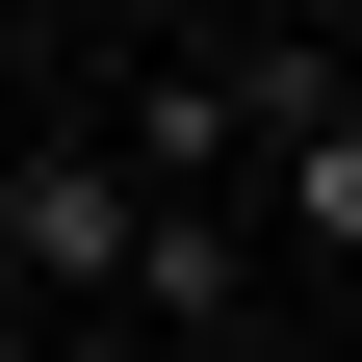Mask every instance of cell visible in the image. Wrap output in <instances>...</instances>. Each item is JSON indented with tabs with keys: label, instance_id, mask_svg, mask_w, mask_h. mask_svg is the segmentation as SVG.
Listing matches in <instances>:
<instances>
[{
	"label": "cell",
	"instance_id": "obj_3",
	"mask_svg": "<svg viewBox=\"0 0 362 362\" xmlns=\"http://www.w3.org/2000/svg\"><path fill=\"white\" fill-rule=\"evenodd\" d=\"M0 129H26V0H0Z\"/></svg>",
	"mask_w": 362,
	"mask_h": 362
},
{
	"label": "cell",
	"instance_id": "obj_4",
	"mask_svg": "<svg viewBox=\"0 0 362 362\" xmlns=\"http://www.w3.org/2000/svg\"><path fill=\"white\" fill-rule=\"evenodd\" d=\"M0 362H52V310H0Z\"/></svg>",
	"mask_w": 362,
	"mask_h": 362
},
{
	"label": "cell",
	"instance_id": "obj_1",
	"mask_svg": "<svg viewBox=\"0 0 362 362\" xmlns=\"http://www.w3.org/2000/svg\"><path fill=\"white\" fill-rule=\"evenodd\" d=\"M129 233H156V181H129L104 129H0V310L78 337V310L129 285Z\"/></svg>",
	"mask_w": 362,
	"mask_h": 362
},
{
	"label": "cell",
	"instance_id": "obj_6",
	"mask_svg": "<svg viewBox=\"0 0 362 362\" xmlns=\"http://www.w3.org/2000/svg\"><path fill=\"white\" fill-rule=\"evenodd\" d=\"M26 26H52V0H26Z\"/></svg>",
	"mask_w": 362,
	"mask_h": 362
},
{
	"label": "cell",
	"instance_id": "obj_2",
	"mask_svg": "<svg viewBox=\"0 0 362 362\" xmlns=\"http://www.w3.org/2000/svg\"><path fill=\"white\" fill-rule=\"evenodd\" d=\"M104 156H129V181H259V104H233V52H156V78L104 104Z\"/></svg>",
	"mask_w": 362,
	"mask_h": 362
},
{
	"label": "cell",
	"instance_id": "obj_5",
	"mask_svg": "<svg viewBox=\"0 0 362 362\" xmlns=\"http://www.w3.org/2000/svg\"><path fill=\"white\" fill-rule=\"evenodd\" d=\"M337 78H362V26H337Z\"/></svg>",
	"mask_w": 362,
	"mask_h": 362
}]
</instances>
